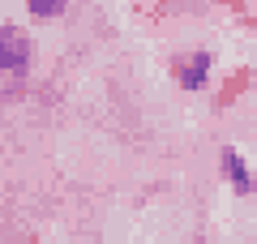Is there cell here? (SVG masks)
<instances>
[{
	"mask_svg": "<svg viewBox=\"0 0 257 244\" xmlns=\"http://www.w3.org/2000/svg\"><path fill=\"white\" fill-rule=\"evenodd\" d=\"M35 43L22 26H0V81H18L30 73Z\"/></svg>",
	"mask_w": 257,
	"mask_h": 244,
	"instance_id": "cell-1",
	"label": "cell"
},
{
	"mask_svg": "<svg viewBox=\"0 0 257 244\" xmlns=\"http://www.w3.org/2000/svg\"><path fill=\"white\" fill-rule=\"evenodd\" d=\"M210 64H214L210 52H193V56H184V60L176 64V81H180L184 90H202L206 77H210Z\"/></svg>",
	"mask_w": 257,
	"mask_h": 244,
	"instance_id": "cell-2",
	"label": "cell"
},
{
	"mask_svg": "<svg viewBox=\"0 0 257 244\" xmlns=\"http://www.w3.org/2000/svg\"><path fill=\"white\" fill-rule=\"evenodd\" d=\"M219 163H223V180H227L236 193H248V189H253V176H248V163H244V154H240V150L223 146Z\"/></svg>",
	"mask_w": 257,
	"mask_h": 244,
	"instance_id": "cell-3",
	"label": "cell"
},
{
	"mask_svg": "<svg viewBox=\"0 0 257 244\" xmlns=\"http://www.w3.org/2000/svg\"><path fill=\"white\" fill-rule=\"evenodd\" d=\"M26 9L35 13V18H60V13L69 9V0H26Z\"/></svg>",
	"mask_w": 257,
	"mask_h": 244,
	"instance_id": "cell-4",
	"label": "cell"
}]
</instances>
